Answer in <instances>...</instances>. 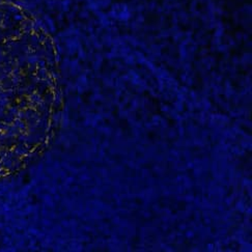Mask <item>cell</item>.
<instances>
[{
	"label": "cell",
	"mask_w": 252,
	"mask_h": 252,
	"mask_svg": "<svg viewBox=\"0 0 252 252\" xmlns=\"http://www.w3.org/2000/svg\"><path fill=\"white\" fill-rule=\"evenodd\" d=\"M14 120H15V115H13V114L9 113V112H8V113H4L3 118H2V120H3L5 123H13Z\"/></svg>",
	"instance_id": "2"
},
{
	"label": "cell",
	"mask_w": 252,
	"mask_h": 252,
	"mask_svg": "<svg viewBox=\"0 0 252 252\" xmlns=\"http://www.w3.org/2000/svg\"><path fill=\"white\" fill-rule=\"evenodd\" d=\"M8 112H9V113H11V114H13V115H15V114L17 113L18 111H17V109H16L15 107H11V108H9V109H8Z\"/></svg>",
	"instance_id": "7"
},
{
	"label": "cell",
	"mask_w": 252,
	"mask_h": 252,
	"mask_svg": "<svg viewBox=\"0 0 252 252\" xmlns=\"http://www.w3.org/2000/svg\"><path fill=\"white\" fill-rule=\"evenodd\" d=\"M5 131H6V135H8V136H14V135L19 133V129L17 127H15V126H11V127H8V126Z\"/></svg>",
	"instance_id": "1"
},
{
	"label": "cell",
	"mask_w": 252,
	"mask_h": 252,
	"mask_svg": "<svg viewBox=\"0 0 252 252\" xmlns=\"http://www.w3.org/2000/svg\"><path fill=\"white\" fill-rule=\"evenodd\" d=\"M0 92H2V87H1V85H0Z\"/></svg>",
	"instance_id": "10"
},
{
	"label": "cell",
	"mask_w": 252,
	"mask_h": 252,
	"mask_svg": "<svg viewBox=\"0 0 252 252\" xmlns=\"http://www.w3.org/2000/svg\"><path fill=\"white\" fill-rule=\"evenodd\" d=\"M13 123H14V126H15V127H17L18 129H19V128H21V129H23V128L25 127V125H24V123H23L21 120H14Z\"/></svg>",
	"instance_id": "4"
},
{
	"label": "cell",
	"mask_w": 252,
	"mask_h": 252,
	"mask_svg": "<svg viewBox=\"0 0 252 252\" xmlns=\"http://www.w3.org/2000/svg\"><path fill=\"white\" fill-rule=\"evenodd\" d=\"M3 136H4V134H2V133H1V131H0V141H1L2 138H3Z\"/></svg>",
	"instance_id": "8"
},
{
	"label": "cell",
	"mask_w": 252,
	"mask_h": 252,
	"mask_svg": "<svg viewBox=\"0 0 252 252\" xmlns=\"http://www.w3.org/2000/svg\"><path fill=\"white\" fill-rule=\"evenodd\" d=\"M2 168V163H1V161H0V169Z\"/></svg>",
	"instance_id": "9"
},
{
	"label": "cell",
	"mask_w": 252,
	"mask_h": 252,
	"mask_svg": "<svg viewBox=\"0 0 252 252\" xmlns=\"http://www.w3.org/2000/svg\"><path fill=\"white\" fill-rule=\"evenodd\" d=\"M6 128H8V123H5L3 121V123H2L1 120H0V131H5L6 130Z\"/></svg>",
	"instance_id": "5"
},
{
	"label": "cell",
	"mask_w": 252,
	"mask_h": 252,
	"mask_svg": "<svg viewBox=\"0 0 252 252\" xmlns=\"http://www.w3.org/2000/svg\"><path fill=\"white\" fill-rule=\"evenodd\" d=\"M11 86V80H5V81H3L2 84H1V87L3 88V89H8Z\"/></svg>",
	"instance_id": "3"
},
{
	"label": "cell",
	"mask_w": 252,
	"mask_h": 252,
	"mask_svg": "<svg viewBox=\"0 0 252 252\" xmlns=\"http://www.w3.org/2000/svg\"><path fill=\"white\" fill-rule=\"evenodd\" d=\"M14 95H15V93L11 92V90H9V92H5L6 99H11V98H14Z\"/></svg>",
	"instance_id": "6"
}]
</instances>
